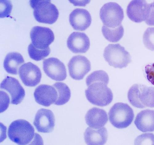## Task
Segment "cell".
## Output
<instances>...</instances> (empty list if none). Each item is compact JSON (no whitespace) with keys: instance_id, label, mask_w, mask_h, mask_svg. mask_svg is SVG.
I'll return each instance as SVG.
<instances>
[{"instance_id":"obj_11","label":"cell","mask_w":154,"mask_h":145,"mask_svg":"<svg viewBox=\"0 0 154 145\" xmlns=\"http://www.w3.org/2000/svg\"><path fill=\"white\" fill-rule=\"evenodd\" d=\"M43 67L47 75L53 80L62 81L65 80L67 77L65 65L57 58L51 57L44 60Z\"/></svg>"},{"instance_id":"obj_4","label":"cell","mask_w":154,"mask_h":145,"mask_svg":"<svg viewBox=\"0 0 154 145\" xmlns=\"http://www.w3.org/2000/svg\"><path fill=\"white\" fill-rule=\"evenodd\" d=\"M34 9L33 15L38 22L52 24L58 19L59 12L56 7L48 0H31L30 2Z\"/></svg>"},{"instance_id":"obj_23","label":"cell","mask_w":154,"mask_h":145,"mask_svg":"<svg viewBox=\"0 0 154 145\" xmlns=\"http://www.w3.org/2000/svg\"><path fill=\"white\" fill-rule=\"evenodd\" d=\"M53 86L56 89L58 94L57 99L54 104L61 105L68 102L71 96V91L69 87L62 82H57Z\"/></svg>"},{"instance_id":"obj_1","label":"cell","mask_w":154,"mask_h":145,"mask_svg":"<svg viewBox=\"0 0 154 145\" xmlns=\"http://www.w3.org/2000/svg\"><path fill=\"white\" fill-rule=\"evenodd\" d=\"M109 82V76L104 71H95L89 75L86 79L88 88L85 91L88 100L99 106L109 105L113 99L112 92L107 86Z\"/></svg>"},{"instance_id":"obj_7","label":"cell","mask_w":154,"mask_h":145,"mask_svg":"<svg viewBox=\"0 0 154 145\" xmlns=\"http://www.w3.org/2000/svg\"><path fill=\"white\" fill-rule=\"evenodd\" d=\"M100 18L103 24L111 28L121 25L124 18L123 9L118 4L109 2L105 4L100 9Z\"/></svg>"},{"instance_id":"obj_15","label":"cell","mask_w":154,"mask_h":145,"mask_svg":"<svg viewBox=\"0 0 154 145\" xmlns=\"http://www.w3.org/2000/svg\"><path fill=\"white\" fill-rule=\"evenodd\" d=\"M34 97L38 103L48 107L56 101L58 98L57 92L53 86L42 85L35 89Z\"/></svg>"},{"instance_id":"obj_10","label":"cell","mask_w":154,"mask_h":145,"mask_svg":"<svg viewBox=\"0 0 154 145\" xmlns=\"http://www.w3.org/2000/svg\"><path fill=\"white\" fill-rule=\"evenodd\" d=\"M68 67L70 76L75 80H82L91 69L90 62L85 57L79 55L71 59Z\"/></svg>"},{"instance_id":"obj_16","label":"cell","mask_w":154,"mask_h":145,"mask_svg":"<svg viewBox=\"0 0 154 145\" xmlns=\"http://www.w3.org/2000/svg\"><path fill=\"white\" fill-rule=\"evenodd\" d=\"M67 45L69 49L74 53L83 54L89 50L90 42L85 33L74 32L69 37Z\"/></svg>"},{"instance_id":"obj_30","label":"cell","mask_w":154,"mask_h":145,"mask_svg":"<svg viewBox=\"0 0 154 145\" xmlns=\"http://www.w3.org/2000/svg\"><path fill=\"white\" fill-rule=\"evenodd\" d=\"M152 4L153 7L154 8V2L153 3H152Z\"/></svg>"},{"instance_id":"obj_6","label":"cell","mask_w":154,"mask_h":145,"mask_svg":"<svg viewBox=\"0 0 154 145\" xmlns=\"http://www.w3.org/2000/svg\"><path fill=\"white\" fill-rule=\"evenodd\" d=\"M103 56L109 64L115 68H125L131 61L129 53L119 44L109 45L105 49Z\"/></svg>"},{"instance_id":"obj_26","label":"cell","mask_w":154,"mask_h":145,"mask_svg":"<svg viewBox=\"0 0 154 145\" xmlns=\"http://www.w3.org/2000/svg\"><path fill=\"white\" fill-rule=\"evenodd\" d=\"M135 145H154V134H143L138 136L134 141Z\"/></svg>"},{"instance_id":"obj_28","label":"cell","mask_w":154,"mask_h":145,"mask_svg":"<svg viewBox=\"0 0 154 145\" xmlns=\"http://www.w3.org/2000/svg\"><path fill=\"white\" fill-rule=\"evenodd\" d=\"M145 71L147 80L154 85V63L146 65Z\"/></svg>"},{"instance_id":"obj_9","label":"cell","mask_w":154,"mask_h":145,"mask_svg":"<svg viewBox=\"0 0 154 145\" xmlns=\"http://www.w3.org/2000/svg\"><path fill=\"white\" fill-rule=\"evenodd\" d=\"M32 44L37 48L45 49L49 47L55 39L53 31L49 28L35 26L30 32Z\"/></svg>"},{"instance_id":"obj_24","label":"cell","mask_w":154,"mask_h":145,"mask_svg":"<svg viewBox=\"0 0 154 145\" xmlns=\"http://www.w3.org/2000/svg\"><path fill=\"white\" fill-rule=\"evenodd\" d=\"M29 56L32 59L36 61H40L48 56L50 52L49 47L45 49H39L35 47L32 43L28 47Z\"/></svg>"},{"instance_id":"obj_14","label":"cell","mask_w":154,"mask_h":145,"mask_svg":"<svg viewBox=\"0 0 154 145\" xmlns=\"http://www.w3.org/2000/svg\"><path fill=\"white\" fill-rule=\"evenodd\" d=\"M1 88L6 90L10 94L12 104H20L25 96L24 89L14 78L7 76L1 83Z\"/></svg>"},{"instance_id":"obj_25","label":"cell","mask_w":154,"mask_h":145,"mask_svg":"<svg viewBox=\"0 0 154 145\" xmlns=\"http://www.w3.org/2000/svg\"><path fill=\"white\" fill-rule=\"evenodd\" d=\"M143 42L145 46L152 51H154V27L149 28L143 35Z\"/></svg>"},{"instance_id":"obj_21","label":"cell","mask_w":154,"mask_h":145,"mask_svg":"<svg viewBox=\"0 0 154 145\" xmlns=\"http://www.w3.org/2000/svg\"><path fill=\"white\" fill-rule=\"evenodd\" d=\"M24 62L23 57L19 53L10 52L6 55L5 58L4 68L8 73L17 75L19 68Z\"/></svg>"},{"instance_id":"obj_12","label":"cell","mask_w":154,"mask_h":145,"mask_svg":"<svg viewBox=\"0 0 154 145\" xmlns=\"http://www.w3.org/2000/svg\"><path fill=\"white\" fill-rule=\"evenodd\" d=\"M19 74L25 85L34 87L40 82L42 73L37 66L31 62L25 63L20 68Z\"/></svg>"},{"instance_id":"obj_17","label":"cell","mask_w":154,"mask_h":145,"mask_svg":"<svg viewBox=\"0 0 154 145\" xmlns=\"http://www.w3.org/2000/svg\"><path fill=\"white\" fill-rule=\"evenodd\" d=\"M70 24L75 30L84 31L91 25L92 18L86 10L77 8L73 10L69 17Z\"/></svg>"},{"instance_id":"obj_27","label":"cell","mask_w":154,"mask_h":145,"mask_svg":"<svg viewBox=\"0 0 154 145\" xmlns=\"http://www.w3.org/2000/svg\"><path fill=\"white\" fill-rule=\"evenodd\" d=\"M12 6L11 2L8 1H1V18L9 17L12 9Z\"/></svg>"},{"instance_id":"obj_18","label":"cell","mask_w":154,"mask_h":145,"mask_svg":"<svg viewBox=\"0 0 154 145\" xmlns=\"http://www.w3.org/2000/svg\"><path fill=\"white\" fill-rule=\"evenodd\" d=\"M107 114L104 110L93 108L89 110L85 116L87 125L95 129L103 127L108 121Z\"/></svg>"},{"instance_id":"obj_13","label":"cell","mask_w":154,"mask_h":145,"mask_svg":"<svg viewBox=\"0 0 154 145\" xmlns=\"http://www.w3.org/2000/svg\"><path fill=\"white\" fill-rule=\"evenodd\" d=\"M34 125L39 132L48 133L52 132L55 125V116L50 110L42 109L37 112Z\"/></svg>"},{"instance_id":"obj_19","label":"cell","mask_w":154,"mask_h":145,"mask_svg":"<svg viewBox=\"0 0 154 145\" xmlns=\"http://www.w3.org/2000/svg\"><path fill=\"white\" fill-rule=\"evenodd\" d=\"M134 124L137 128L144 133L154 131V110H146L137 116Z\"/></svg>"},{"instance_id":"obj_5","label":"cell","mask_w":154,"mask_h":145,"mask_svg":"<svg viewBox=\"0 0 154 145\" xmlns=\"http://www.w3.org/2000/svg\"><path fill=\"white\" fill-rule=\"evenodd\" d=\"M109 121L115 127L124 128L129 126L134 118V111L128 104L123 103L115 104L109 113Z\"/></svg>"},{"instance_id":"obj_29","label":"cell","mask_w":154,"mask_h":145,"mask_svg":"<svg viewBox=\"0 0 154 145\" xmlns=\"http://www.w3.org/2000/svg\"><path fill=\"white\" fill-rule=\"evenodd\" d=\"M152 4L149 15L146 20V23L149 26H154V8Z\"/></svg>"},{"instance_id":"obj_20","label":"cell","mask_w":154,"mask_h":145,"mask_svg":"<svg viewBox=\"0 0 154 145\" xmlns=\"http://www.w3.org/2000/svg\"><path fill=\"white\" fill-rule=\"evenodd\" d=\"M84 136L85 141L88 145H104L107 140L108 131L105 128L95 129L90 127L86 129Z\"/></svg>"},{"instance_id":"obj_3","label":"cell","mask_w":154,"mask_h":145,"mask_svg":"<svg viewBox=\"0 0 154 145\" xmlns=\"http://www.w3.org/2000/svg\"><path fill=\"white\" fill-rule=\"evenodd\" d=\"M34 135L33 127L29 122L23 119L13 122L8 131L9 139L19 145L28 144L33 140Z\"/></svg>"},{"instance_id":"obj_8","label":"cell","mask_w":154,"mask_h":145,"mask_svg":"<svg viewBox=\"0 0 154 145\" xmlns=\"http://www.w3.org/2000/svg\"><path fill=\"white\" fill-rule=\"evenodd\" d=\"M152 4L143 0H134L128 5L127 14L132 21L140 23L145 21L149 14Z\"/></svg>"},{"instance_id":"obj_2","label":"cell","mask_w":154,"mask_h":145,"mask_svg":"<svg viewBox=\"0 0 154 145\" xmlns=\"http://www.w3.org/2000/svg\"><path fill=\"white\" fill-rule=\"evenodd\" d=\"M128 98L135 107L140 109L154 108V87L134 84L128 91Z\"/></svg>"},{"instance_id":"obj_22","label":"cell","mask_w":154,"mask_h":145,"mask_svg":"<svg viewBox=\"0 0 154 145\" xmlns=\"http://www.w3.org/2000/svg\"><path fill=\"white\" fill-rule=\"evenodd\" d=\"M102 32L105 38L109 41L116 43L119 41L124 34V29L121 24L118 27L111 28L104 25L102 26Z\"/></svg>"}]
</instances>
